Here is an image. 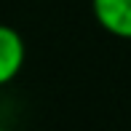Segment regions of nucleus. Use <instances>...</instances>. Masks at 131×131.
<instances>
[{"instance_id":"obj_1","label":"nucleus","mask_w":131,"mask_h":131,"mask_svg":"<svg viewBox=\"0 0 131 131\" xmlns=\"http://www.w3.org/2000/svg\"><path fill=\"white\" fill-rule=\"evenodd\" d=\"M91 11L104 32L131 40V0H91Z\"/></svg>"},{"instance_id":"obj_2","label":"nucleus","mask_w":131,"mask_h":131,"mask_svg":"<svg viewBox=\"0 0 131 131\" xmlns=\"http://www.w3.org/2000/svg\"><path fill=\"white\" fill-rule=\"evenodd\" d=\"M24 56H27V48H24L21 35L14 27L0 24V86L11 83L21 72Z\"/></svg>"}]
</instances>
